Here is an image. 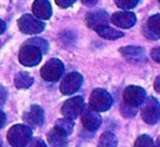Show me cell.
Here are the masks:
<instances>
[{"instance_id":"ba28073f","label":"cell","mask_w":160,"mask_h":147,"mask_svg":"<svg viewBox=\"0 0 160 147\" xmlns=\"http://www.w3.org/2000/svg\"><path fill=\"white\" fill-rule=\"evenodd\" d=\"M122 98H124L125 103H128L130 106H134V107H138V106H140L145 102L146 93L139 86H128L124 90Z\"/></svg>"},{"instance_id":"cb8c5ba5","label":"cell","mask_w":160,"mask_h":147,"mask_svg":"<svg viewBox=\"0 0 160 147\" xmlns=\"http://www.w3.org/2000/svg\"><path fill=\"white\" fill-rule=\"evenodd\" d=\"M121 113L125 116V117H128V118H131V117H134L135 115H136V107H134V106H130V105H128V103H122L121 105Z\"/></svg>"},{"instance_id":"4316f807","label":"cell","mask_w":160,"mask_h":147,"mask_svg":"<svg viewBox=\"0 0 160 147\" xmlns=\"http://www.w3.org/2000/svg\"><path fill=\"white\" fill-rule=\"evenodd\" d=\"M76 0H55V2L60 6V7H69L71 6Z\"/></svg>"},{"instance_id":"8fae6325","label":"cell","mask_w":160,"mask_h":147,"mask_svg":"<svg viewBox=\"0 0 160 147\" xmlns=\"http://www.w3.org/2000/svg\"><path fill=\"white\" fill-rule=\"evenodd\" d=\"M24 122L29 127H39L44 122V111L40 106L32 105L30 108L24 113Z\"/></svg>"},{"instance_id":"f1b7e54d","label":"cell","mask_w":160,"mask_h":147,"mask_svg":"<svg viewBox=\"0 0 160 147\" xmlns=\"http://www.w3.org/2000/svg\"><path fill=\"white\" fill-rule=\"evenodd\" d=\"M151 57H152L155 61L160 62V47H155V49L151 51Z\"/></svg>"},{"instance_id":"f546056e","label":"cell","mask_w":160,"mask_h":147,"mask_svg":"<svg viewBox=\"0 0 160 147\" xmlns=\"http://www.w3.org/2000/svg\"><path fill=\"white\" fill-rule=\"evenodd\" d=\"M5 121H6V116H5V113L0 110V128L5 125Z\"/></svg>"},{"instance_id":"1f68e13d","label":"cell","mask_w":160,"mask_h":147,"mask_svg":"<svg viewBox=\"0 0 160 147\" xmlns=\"http://www.w3.org/2000/svg\"><path fill=\"white\" fill-rule=\"evenodd\" d=\"M81 1H82L85 5H90V6H91V5H95V4L98 2V0H81Z\"/></svg>"},{"instance_id":"2e32d148","label":"cell","mask_w":160,"mask_h":147,"mask_svg":"<svg viewBox=\"0 0 160 147\" xmlns=\"http://www.w3.org/2000/svg\"><path fill=\"white\" fill-rule=\"evenodd\" d=\"M145 34L150 39H159L160 37V14L152 15L148 20Z\"/></svg>"},{"instance_id":"6da1fadb","label":"cell","mask_w":160,"mask_h":147,"mask_svg":"<svg viewBox=\"0 0 160 147\" xmlns=\"http://www.w3.org/2000/svg\"><path fill=\"white\" fill-rule=\"evenodd\" d=\"M31 128L26 125H15L8 132V141L12 147H25L32 138Z\"/></svg>"},{"instance_id":"4dcf8cb0","label":"cell","mask_w":160,"mask_h":147,"mask_svg":"<svg viewBox=\"0 0 160 147\" xmlns=\"http://www.w3.org/2000/svg\"><path fill=\"white\" fill-rule=\"evenodd\" d=\"M154 87H155V90L160 93V75L156 77V80H155V83H154Z\"/></svg>"},{"instance_id":"d4e9b609","label":"cell","mask_w":160,"mask_h":147,"mask_svg":"<svg viewBox=\"0 0 160 147\" xmlns=\"http://www.w3.org/2000/svg\"><path fill=\"white\" fill-rule=\"evenodd\" d=\"M138 2H139V0H115V4H116L119 7L124 9V10L135 7V6L138 5Z\"/></svg>"},{"instance_id":"d6986e66","label":"cell","mask_w":160,"mask_h":147,"mask_svg":"<svg viewBox=\"0 0 160 147\" xmlns=\"http://www.w3.org/2000/svg\"><path fill=\"white\" fill-rule=\"evenodd\" d=\"M54 128L56 131H59L60 133H62L65 136H69L72 132V130H74V122H72V120L66 118V117L59 118V120H56Z\"/></svg>"},{"instance_id":"603a6c76","label":"cell","mask_w":160,"mask_h":147,"mask_svg":"<svg viewBox=\"0 0 160 147\" xmlns=\"http://www.w3.org/2000/svg\"><path fill=\"white\" fill-rule=\"evenodd\" d=\"M134 147H155V143H154L151 137H149L146 135H142V136L138 137V140L135 141Z\"/></svg>"},{"instance_id":"e0dca14e","label":"cell","mask_w":160,"mask_h":147,"mask_svg":"<svg viewBox=\"0 0 160 147\" xmlns=\"http://www.w3.org/2000/svg\"><path fill=\"white\" fill-rule=\"evenodd\" d=\"M48 141L52 147H66L68 146V138L65 135L60 133L55 128L51 130L48 135Z\"/></svg>"},{"instance_id":"7a4b0ae2","label":"cell","mask_w":160,"mask_h":147,"mask_svg":"<svg viewBox=\"0 0 160 147\" xmlns=\"http://www.w3.org/2000/svg\"><path fill=\"white\" fill-rule=\"evenodd\" d=\"M89 105L92 110L98 112L108 111L112 105V97L110 93L102 88H95L90 95Z\"/></svg>"},{"instance_id":"7c38bea8","label":"cell","mask_w":160,"mask_h":147,"mask_svg":"<svg viewBox=\"0 0 160 147\" xmlns=\"http://www.w3.org/2000/svg\"><path fill=\"white\" fill-rule=\"evenodd\" d=\"M111 21L115 26L118 27H122V29H129L131 27L135 22H136V16L135 14L130 12V11H119L115 12L111 16Z\"/></svg>"},{"instance_id":"5bb4252c","label":"cell","mask_w":160,"mask_h":147,"mask_svg":"<svg viewBox=\"0 0 160 147\" xmlns=\"http://www.w3.org/2000/svg\"><path fill=\"white\" fill-rule=\"evenodd\" d=\"M32 12L39 20H48L51 16V5L48 0H35L32 4Z\"/></svg>"},{"instance_id":"d590c367","label":"cell","mask_w":160,"mask_h":147,"mask_svg":"<svg viewBox=\"0 0 160 147\" xmlns=\"http://www.w3.org/2000/svg\"><path fill=\"white\" fill-rule=\"evenodd\" d=\"M159 1H160V0H159Z\"/></svg>"},{"instance_id":"836d02e7","label":"cell","mask_w":160,"mask_h":147,"mask_svg":"<svg viewBox=\"0 0 160 147\" xmlns=\"http://www.w3.org/2000/svg\"><path fill=\"white\" fill-rule=\"evenodd\" d=\"M155 147H160V136L158 137V140H156V142H155Z\"/></svg>"},{"instance_id":"7402d4cb","label":"cell","mask_w":160,"mask_h":147,"mask_svg":"<svg viewBox=\"0 0 160 147\" xmlns=\"http://www.w3.org/2000/svg\"><path fill=\"white\" fill-rule=\"evenodd\" d=\"M26 44H30V45H34V46L39 47L42 54L48 52V50H49V44H48V41H45L44 39H40V37H32V39L28 40Z\"/></svg>"},{"instance_id":"4fadbf2b","label":"cell","mask_w":160,"mask_h":147,"mask_svg":"<svg viewBox=\"0 0 160 147\" xmlns=\"http://www.w3.org/2000/svg\"><path fill=\"white\" fill-rule=\"evenodd\" d=\"M109 21H110L109 15H108V12L104 11V10L92 11V12L88 14V16H86V24H88V26L91 27V29H94L95 31H96L99 27H101V26H104V25H108Z\"/></svg>"},{"instance_id":"ac0fdd59","label":"cell","mask_w":160,"mask_h":147,"mask_svg":"<svg viewBox=\"0 0 160 147\" xmlns=\"http://www.w3.org/2000/svg\"><path fill=\"white\" fill-rule=\"evenodd\" d=\"M96 32L104 37V39H108V40H116L119 37H122L124 36V32L120 31V30H116L114 27H110L109 25H104L101 27H99L96 30Z\"/></svg>"},{"instance_id":"44dd1931","label":"cell","mask_w":160,"mask_h":147,"mask_svg":"<svg viewBox=\"0 0 160 147\" xmlns=\"http://www.w3.org/2000/svg\"><path fill=\"white\" fill-rule=\"evenodd\" d=\"M116 146H118V140H116V137H115L114 133H111V132H104L100 136L98 147H116Z\"/></svg>"},{"instance_id":"3957f363","label":"cell","mask_w":160,"mask_h":147,"mask_svg":"<svg viewBox=\"0 0 160 147\" xmlns=\"http://www.w3.org/2000/svg\"><path fill=\"white\" fill-rule=\"evenodd\" d=\"M41 56L42 52L39 47L30 44H25L19 52V61L24 66H35L40 62Z\"/></svg>"},{"instance_id":"e575fe53","label":"cell","mask_w":160,"mask_h":147,"mask_svg":"<svg viewBox=\"0 0 160 147\" xmlns=\"http://www.w3.org/2000/svg\"><path fill=\"white\" fill-rule=\"evenodd\" d=\"M0 147H1V140H0Z\"/></svg>"},{"instance_id":"8992f818","label":"cell","mask_w":160,"mask_h":147,"mask_svg":"<svg viewBox=\"0 0 160 147\" xmlns=\"http://www.w3.org/2000/svg\"><path fill=\"white\" fill-rule=\"evenodd\" d=\"M18 25H19V29L21 32L29 34V35L39 34L45 29V25L41 20H39L38 17L31 16L29 14L22 15L18 21Z\"/></svg>"},{"instance_id":"30bf717a","label":"cell","mask_w":160,"mask_h":147,"mask_svg":"<svg viewBox=\"0 0 160 147\" xmlns=\"http://www.w3.org/2000/svg\"><path fill=\"white\" fill-rule=\"evenodd\" d=\"M81 122L88 131H96L101 123V117L98 113V111L92 110L89 106V107H85L81 113Z\"/></svg>"},{"instance_id":"83f0119b","label":"cell","mask_w":160,"mask_h":147,"mask_svg":"<svg viewBox=\"0 0 160 147\" xmlns=\"http://www.w3.org/2000/svg\"><path fill=\"white\" fill-rule=\"evenodd\" d=\"M6 96H8V92L5 90V87L2 85H0V106H2L6 101Z\"/></svg>"},{"instance_id":"5b68a950","label":"cell","mask_w":160,"mask_h":147,"mask_svg":"<svg viewBox=\"0 0 160 147\" xmlns=\"http://www.w3.org/2000/svg\"><path fill=\"white\" fill-rule=\"evenodd\" d=\"M84 108H85L84 98L81 96H75L64 102V105L61 107V113L66 118L75 120L76 117H79L82 113Z\"/></svg>"},{"instance_id":"52a82bcc","label":"cell","mask_w":160,"mask_h":147,"mask_svg":"<svg viewBox=\"0 0 160 147\" xmlns=\"http://www.w3.org/2000/svg\"><path fill=\"white\" fill-rule=\"evenodd\" d=\"M40 74H41V77L44 80L54 82V81L59 80L62 76V74H64V65H62V62L60 60L51 59V60H49L42 66Z\"/></svg>"},{"instance_id":"9c48e42d","label":"cell","mask_w":160,"mask_h":147,"mask_svg":"<svg viewBox=\"0 0 160 147\" xmlns=\"http://www.w3.org/2000/svg\"><path fill=\"white\" fill-rule=\"evenodd\" d=\"M82 76L79 72H70L68 74L60 85V91L64 95H72L75 93L82 85Z\"/></svg>"},{"instance_id":"ffe728a7","label":"cell","mask_w":160,"mask_h":147,"mask_svg":"<svg viewBox=\"0 0 160 147\" xmlns=\"http://www.w3.org/2000/svg\"><path fill=\"white\" fill-rule=\"evenodd\" d=\"M32 82H34V78L28 72H19L15 75V78H14V83L18 88H28L32 85Z\"/></svg>"},{"instance_id":"277c9868","label":"cell","mask_w":160,"mask_h":147,"mask_svg":"<svg viewBox=\"0 0 160 147\" xmlns=\"http://www.w3.org/2000/svg\"><path fill=\"white\" fill-rule=\"evenodd\" d=\"M142 120L149 125H155L160 120V103L156 98L149 97L145 100L141 110Z\"/></svg>"},{"instance_id":"d6a6232c","label":"cell","mask_w":160,"mask_h":147,"mask_svg":"<svg viewBox=\"0 0 160 147\" xmlns=\"http://www.w3.org/2000/svg\"><path fill=\"white\" fill-rule=\"evenodd\" d=\"M5 29H6V24H5V21L0 20V35L5 31Z\"/></svg>"},{"instance_id":"9a60e30c","label":"cell","mask_w":160,"mask_h":147,"mask_svg":"<svg viewBox=\"0 0 160 147\" xmlns=\"http://www.w3.org/2000/svg\"><path fill=\"white\" fill-rule=\"evenodd\" d=\"M120 52L129 60L132 62H140L145 60V51L142 47L139 46H126V47H121Z\"/></svg>"},{"instance_id":"484cf974","label":"cell","mask_w":160,"mask_h":147,"mask_svg":"<svg viewBox=\"0 0 160 147\" xmlns=\"http://www.w3.org/2000/svg\"><path fill=\"white\" fill-rule=\"evenodd\" d=\"M25 147H46L45 142L40 138H31Z\"/></svg>"}]
</instances>
